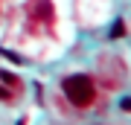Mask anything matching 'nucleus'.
Listing matches in <instances>:
<instances>
[{
	"label": "nucleus",
	"mask_w": 131,
	"mask_h": 125,
	"mask_svg": "<svg viewBox=\"0 0 131 125\" xmlns=\"http://www.w3.org/2000/svg\"><path fill=\"white\" fill-rule=\"evenodd\" d=\"M61 87H64V96L76 108H88L93 102V84H90L88 76H70V79L61 82Z\"/></svg>",
	"instance_id": "obj_1"
},
{
	"label": "nucleus",
	"mask_w": 131,
	"mask_h": 125,
	"mask_svg": "<svg viewBox=\"0 0 131 125\" xmlns=\"http://www.w3.org/2000/svg\"><path fill=\"white\" fill-rule=\"evenodd\" d=\"M122 35H125V23L117 20V23H114V29H111V38H122Z\"/></svg>",
	"instance_id": "obj_2"
},
{
	"label": "nucleus",
	"mask_w": 131,
	"mask_h": 125,
	"mask_svg": "<svg viewBox=\"0 0 131 125\" xmlns=\"http://www.w3.org/2000/svg\"><path fill=\"white\" fill-rule=\"evenodd\" d=\"M38 15H44V18H52V12H50V3H47V0H41V3H38Z\"/></svg>",
	"instance_id": "obj_3"
},
{
	"label": "nucleus",
	"mask_w": 131,
	"mask_h": 125,
	"mask_svg": "<svg viewBox=\"0 0 131 125\" xmlns=\"http://www.w3.org/2000/svg\"><path fill=\"white\" fill-rule=\"evenodd\" d=\"M0 79H3L6 84H12V87H15V84H18V79H15L12 73H6V70H3V73H0Z\"/></svg>",
	"instance_id": "obj_4"
},
{
	"label": "nucleus",
	"mask_w": 131,
	"mask_h": 125,
	"mask_svg": "<svg viewBox=\"0 0 131 125\" xmlns=\"http://www.w3.org/2000/svg\"><path fill=\"white\" fill-rule=\"evenodd\" d=\"M119 108H122L125 113H131V99H122V102H119Z\"/></svg>",
	"instance_id": "obj_5"
},
{
	"label": "nucleus",
	"mask_w": 131,
	"mask_h": 125,
	"mask_svg": "<svg viewBox=\"0 0 131 125\" xmlns=\"http://www.w3.org/2000/svg\"><path fill=\"white\" fill-rule=\"evenodd\" d=\"M0 99H9V90H3V87H0Z\"/></svg>",
	"instance_id": "obj_6"
}]
</instances>
